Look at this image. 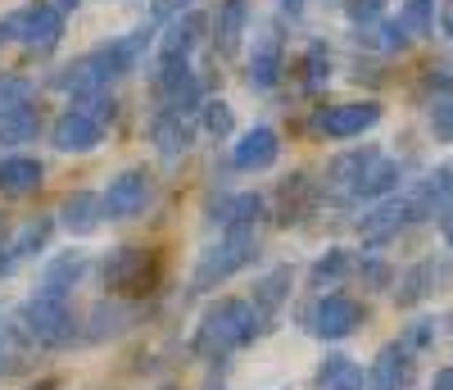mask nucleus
<instances>
[{"mask_svg": "<svg viewBox=\"0 0 453 390\" xmlns=\"http://www.w3.org/2000/svg\"><path fill=\"white\" fill-rule=\"evenodd\" d=\"M258 332H263V318H258V308L250 300H218L200 318V332H196L191 349L200 359H222V355H232V349L250 345Z\"/></svg>", "mask_w": 453, "mask_h": 390, "instance_id": "1", "label": "nucleus"}, {"mask_svg": "<svg viewBox=\"0 0 453 390\" xmlns=\"http://www.w3.org/2000/svg\"><path fill=\"white\" fill-rule=\"evenodd\" d=\"M100 277L109 286V295H150L159 291L164 282V254L159 250H145V246H119L104 263H100Z\"/></svg>", "mask_w": 453, "mask_h": 390, "instance_id": "2", "label": "nucleus"}, {"mask_svg": "<svg viewBox=\"0 0 453 390\" xmlns=\"http://www.w3.org/2000/svg\"><path fill=\"white\" fill-rule=\"evenodd\" d=\"M254 254H258V231H254V227H226L222 241L209 246V250L200 254V263H196V277H191L196 291L222 286L226 277H236L245 263H254Z\"/></svg>", "mask_w": 453, "mask_h": 390, "instance_id": "3", "label": "nucleus"}, {"mask_svg": "<svg viewBox=\"0 0 453 390\" xmlns=\"http://www.w3.org/2000/svg\"><path fill=\"white\" fill-rule=\"evenodd\" d=\"M19 323L27 332L32 345H46V349H64L78 340V318H73V300L59 295H42L36 291L23 308H19Z\"/></svg>", "mask_w": 453, "mask_h": 390, "instance_id": "4", "label": "nucleus"}, {"mask_svg": "<svg viewBox=\"0 0 453 390\" xmlns=\"http://www.w3.org/2000/svg\"><path fill=\"white\" fill-rule=\"evenodd\" d=\"M0 36L36 51V55H46V51L59 46V36H64V14L55 5H23V10L0 19Z\"/></svg>", "mask_w": 453, "mask_h": 390, "instance_id": "5", "label": "nucleus"}, {"mask_svg": "<svg viewBox=\"0 0 453 390\" xmlns=\"http://www.w3.org/2000/svg\"><path fill=\"white\" fill-rule=\"evenodd\" d=\"M358 323H363V304L349 300V295H340V291H322L309 304V314H304V327L318 340H345V336L358 332Z\"/></svg>", "mask_w": 453, "mask_h": 390, "instance_id": "6", "label": "nucleus"}, {"mask_svg": "<svg viewBox=\"0 0 453 390\" xmlns=\"http://www.w3.org/2000/svg\"><path fill=\"white\" fill-rule=\"evenodd\" d=\"M381 123V105L376 100H349V105H331L313 119V136H326V141H349V136H363L367 128Z\"/></svg>", "mask_w": 453, "mask_h": 390, "instance_id": "7", "label": "nucleus"}, {"mask_svg": "<svg viewBox=\"0 0 453 390\" xmlns=\"http://www.w3.org/2000/svg\"><path fill=\"white\" fill-rule=\"evenodd\" d=\"M150 195H155V186H150V173H141V168H127V173H119V177L109 182V191L100 195V200H104V218L123 222V218H136V214H145Z\"/></svg>", "mask_w": 453, "mask_h": 390, "instance_id": "8", "label": "nucleus"}, {"mask_svg": "<svg viewBox=\"0 0 453 390\" xmlns=\"http://www.w3.org/2000/svg\"><path fill=\"white\" fill-rule=\"evenodd\" d=\"M50 141H55V150H64V154H91V150L104 141V123H96L91 113H82L78 105H73V109L59 113V123L50 128Z\"/></svg>", "mask_w": 453, "mask_h": 390, "instance_id": "9", "label": "nucleus"}, {"mask_svg": "<svg viewBox=\"0 0 453 390\" xmlns=\"http://www.w3.org/2000/svg\"><path fill=\"white\" fill-rule=\"evenodd\" d=\"M277 77H281V32H277V27H263V32L254 36V55H250L245 82H250L254 91H273Z\"/></svg>", "mask_w": 453, "mask_h": 390, "instance_id": "10", "label": "nucleus"}, {"mask_svg": "<svg viewBox=\"0 0 453 390\" xmlns=\"http://www.w3.org/2000/svg\"><path fill=\"white\" fill-rule=\"evenodd\" d=\"M277 154H281V136L273 128H250L236 150H232V164L241 173H263V168H273L277 164Z\"/></svg>", "mask_w": 453, "mask_h": 390, "instance_id": "11", "label": "nucleus"}, {"mask_svg": "<svg viewBox=\"0 0 453 390\" xmlns=\"http://www.w3.org/2000/svg\"><path fill=\"white\" fill-rule=\"evenodd\" d=\"M209 27V19L200 10H186L177 19H168L164 36H159V64H173V59H186L191 55V46L200 42V32Z\"/></svg>", "mask_w": 453, "mask_h": 390, "instance_id": "12", "label": "nucleus"}, {"mask_svg": "<svg viewBox=\"0 0 453 390\" xmlns=\"http://www.w3.org/2000/svg\"><path fill=\"white\" fill-rule=\"evenodd\" d=\"M412 222V214H408V200H381L372 214H363L358 218V237L367 241V246H386L390 237H399V231Z\"/></svg>", "mask_w": 453, "mask_h": 390, "instance_id": "13", "label": "nucleus"}, {"mask_svg": "<svg viewBox=\"0 0 453 390\" xmlns=\"http://www.w3.org/2000/svg\"><path fill=\"white\" fill-rule=\"evenodd\" d=\"M408 381H412V349H403L395 340L376 355V363L367 372V390H408Z\"/></svg>", "mask_w": 453, "mask_h": 390, "instance_id": "14", "label": "nucleus"}, {"mask_svg": "<svg viewBox=\"0 0 453 390\" xmlns=\"http://www.w3.org/2000/svg\"><path fill=\"white\" fill-rule=\"evenodd\" d=\"M42 182H46L42 160H27V154L0 160V195H10V200H27V195L42 191Z\"/></svg>", "mask_w": 453, "mask_h": 390, "instance_id": "15", "label": "nucleus"}, {"mask_svg": "<svg viewBox=\"0 0 453 390\" xmlns=\"http://www.w3.org/2000/svg\"><path fill=\"white\" fill-rule=\"evenodd\" d=\"M313 205H318L313 177H309V173H290V177L281 182V191H277V222L290 227V222H299L304 214H313Z\"/></svg>", "mask_w": 453, "mask_h": 390, "instance_id": "16", "label": "nucleus"}, {"mask_svg": "<svg viewBox=\"0 0 453 390\" xmlns=\"http://www.w3.org/2000/svg\"><path fill=\"white\" fill-rule=\"evenodd\" d=\"M32 355V340L19 323V314H0V377H19L27 372V359Z\"/></svg>", "mask_w": 453, "mask_h": 390, "instance_id": "17", "label": "nucleus"}, {"mask_svg": "<svg viewBox=\"0 0 453 390\" xmlns=\"http://www.w3.org/2000/svg\"><path fill=\"white\" fill-rule=\"evenodd\" d=\"M245 27H250V5H245V0H222L218 19H213V46H218L222 59H232L241 51Z\"/></svg>", "mask_w": 453, "mask_h": 390, "instance_id": "18", "label": "nucleus"}, {"mask_svg": "<svg viewBox=\"0 0 453 390\" xmlns=\"http://www.w3.org/2000/svg\"><path fill=\"white\" fill-rule=\"evenodd\" d=\"M376 154H381V150L363 145V150H349V154H340V160H331V168H326V177H322V191L349 195V200H354V186H358V177L367 173V164L376 160Z\"/></svg>", "mask_w": 453, "mask_h": 390, "instance_id": "19", "label": "nucleus"}, {"mask_svg": "<svg viewBox=\"0 0 453 390\" xmlns=\"http://www.w3.org/2000/svg\"><path fill=\"white\" fill-rule=\"evenodd\" d=\"M82 272H87V254L82 250H68V254H59V259H50L46 263V272H42V295H59V300H73V286L82 282Z\"/></svg>", "mask_w": 453, "mask_h": 390, "instance_id": "20", "label": "nucleus"}, {"mask_svg": "<svg viewBox=\"0 0 453 390\" xmlns=\"http://www.w3.org/2000/svg\"><path fill=\"white\" fill-rule=\"evenodd\" d=\"M59 222L73 231V237H91V231L104 222V200L91 195V191H73L59 205Z\"/></svg>", "mask_w": 453, "mask_h": 390, "instance_id": "21", "label": "nucleus"}, {"mask_svg": "<svg viewBox=\"0 0 453 390\" xmlns=\"http://www.w3.org/2000/svg\"><path fill=\"white\" fill-rule=\"evenodd\" d=\"M150 141L164 160H177V154L191 150V123L181 119V113H155V123H150Z\"/></svg>", "mask_w": 453, "mask_h": 390, "instance_id": "22", "label": "nucleus"}, {"mask_svg": "<svg viewBox=\"0 0 453 390\" xmlns=\"http://www.w3.org/2000/svg\"><path fill=\"white\" fill-rule=\"evenodd\" d=\"M399 177H403V168L395 160H386V154H376V160L367 164V173L358 177V186H354V200H386V195L399 186Z\"/></svg>", "mask_w": 453, "mask_h": 390, "instance_id": "23", "label": "nucleus"}, {"mask_svg": "<svg viewBox=\"0 0 453 390\" xmlns=\"http://www.w3.org/2000/svg\"><path fill=\"white\" fill-rule=\"evenodd\" d=\"M136 318V308L132 304H119V300H100L91 308V327H87V340H109V336H119L127 332Z\"/></svg>", "mask_w": 453, "mask_h": 390, "instance_id": "24", "label": "nucleus"}, {"mask_svg": "<svg viewBox=\"0 0 453 390\" xmlns=\"http://www.w3.org/2000/svg\"><path fill=\"white\" fill-rule=\"evenodd\" d=\"M363 386H367V377H363V368L354 359H345V355H326L322 359L318 390H363Z\"/></svg>", "mask_w": 453, "mask_h": 390, "instance_id": "25", "label": "nucleus"}, {"mask_svg": "<svg viewBox=\"0 0 453 390\" xmlns=\"http://www.w3.org/2000/svg\"><path fill=\"white\" fill-rule=\"evenodd\" d=\"M258 214H263V195L254 191H241V195H226V200L213 209V218L226 227H258Z\"/></svg>", "mask_w": 453, "mask_h": 390, "instance_id": "26", "label": "nucleus"}, {"mask_svg": "<svg viewBox=\"0 0 453 390\" xmlns=\"http://www.w3.org/2000/svg\"><path fill=\"white\" fill-rule=\"evenodd\" d=\"M431 291H435V263H431V259H422V263H412V268L403 272V277H399L395 300H399V308H412V304H422Z\"/></svg>", "mask_w": 453, "mask_h": 390, "instance_id": "27", "label": "nucleus"}, {"mask_svg": "<svg viewBox=\"0 0 453 390\" xmlns=\"http://www.w3.org/2000/svg\"><path fill=\"white\" fill-rule=\"evenodd\" d=\"M286 295H290V268H273L268 277H263L258 286H254V308H258V318H273L277 308L286 304Z\"/></svg>", "mask_w": 453, "mask_h": 390, "instance_id": "28", "label": "nucleus"}, {"mask_svg": "<svg viewBox=\"0 0 453 390\" xmlns=\"http://www.w3.org/2000/svg\"><path fill=\"white\" fill-rule=\"evenodd\" d=\"M42 132V113L32 105L27 109H5L0 113V145H23V141H36Z\"/></svg>", "mask_w": 453, "mask_h": 390, "instance_id": "29", "label": "nucleus"}, {"mask_svg": "<svg viewBox=\"0 0 453 390\" xmlns=\"http://www.w3.org/2000/svg\"><path fill=\"white\" fill-rule=\"evenodd\" d=\"M345 272H354L349 250H326V259H318V263H313V272H309V286H318V291L340 286V282H345Z\"/></svg>", "mask_w": 453, "mask_h": 390, "instance_id": "30", "label": "nucleus"}, {"mask_svg": "<svg viewBox=\"0 0 453 390\" xmlns=\"http://www.w3.org/2000/svg\"><path fill=\"white\" fill-rule=\"evenodd\" d=\"M358 36H363L367 46H376V51H386V55H395V51H403V46H408V36H403L399 19H376V23L358 27Z\"/></svg>", "mask_w": 453, "mask_h": 390, "instance_id": "31", "label": "nucleus"}, {"mask_svg": "<svg viewBox=\"0 0 453 390\" xmlns=\"http://www.w3.org/2000/svg\"><path fill=\"white\" fill-rule=\"evenodd\" d=\"M431 10H435V0H403V10H399L403 36H431V32H435Z\"/></svg>", "mask_w": 453, "mask_h": 390, "instance_id": "32", "label": "nucleus"}, {"mask_svg": "<svg viewBox=\"0 0 453 390\" xmlns=\"http://www.w3.org/2000/svg\"><path fill=\"white\" fill-rule=\"evenodd\" d=\"M32 96H36V82H32V77L0 73V113H5V109H27Z\"/></svg>", "mask_w": 453, "mask_h": 390, "instance_id": "33", "label": "nucleus"}, {"mask_svg": "<svg viewBox=\"0 0 453 390\" xmlns=\"http://www.w3.org/2000/svg\"><path fill=\"white\" fill-rule=\"evenodd\" d=\"M326 77H331L326 46H322V42H313V46H309V55H304V91H309V96H318V91L326 87Z\"/></svg>", "mask_w": 453, "mask_h": 390, "instance_id": "34", "label": "nucleus"}, {"mask_svg": "<svg viewBox=\"0 0 453 390\" xmlns=\"http://www.w3.org/2000/svg\"><path fill=\"white\" fill-rule=\"evenodd\" d=\"M426 109H431V128H435V136H440V141H453V91L431 96Z\"/></svg>", "mask_w": 453, "mask_h": 390, "instance_id": "35", "label": "nucleus"}, {"mask_svg": "<svg viewBox=\"0 0 453 390\" xmlns=\"http://www.w3.org/2000/svg\"><path fill=\"white\" fill-rule=\"evenodd\" d=\"M46 237H50V218H36V222H27V227L19 231V237L10 241V246H14V259H27L32 250H42V246H46Z\"/></svg>", "mask_w": 453, "mask_h": 390, "instance_id": "36", "label": "nucleus"}, {"mask_svg": "<svg viewBox=\"0 0 453 390\" xmlns=\"http://www.w3.org/2000/svg\"><path fill=\"white\" fill-rule=\"evenodd\" d=\"M204 128L213 132V136H226L236 128V119H232V105L226 100H204Z\"/></svg>", "mask_w": 453, "mask_h": 390, "instance_id": "37", "label": "nucleus"}, {"mask_svg": "<svg viewBox=\"0 0 453 390\" xmlns=\"http://www.w3.org/2000/svg\"><path fill=\"white\" fill-rule=\"evenodd\" d=\"M354 272L367 286H390V263H381V259H363V263H354Z\"/></svg>", "mask_w": 453, "mask_h": 390, "instance_id": "38", "label": "nucleus"}, {"mask_svg": "<svg viewBox=\"0 0 453 390\" xmlns=\"http://www.w3.org/2000/svg\"><path fill=\"white\" fill-rule=\"evenodd\" d=\"M431 340H435V323L422 318V323H412V327H408V336H403L399 345H403V349H426Z\"/></svg>", "mask_w": 453, "mask_h": 390, "instance_id": "39", "label": "nucleus"}, {"mask_svg": "<svg viewBox=\"0 0 453 390\" xmlns=\"http://www.w3.org/2000/svg\"><path fill=\"white\" fill-rule=\"evenodd\" d=\"M381 5H386V0H349V19H354L358 27H367V23L381 19Z\"/></svg>", "mask_w": 453, "mask_h": 390, "instance_id": "40", "label": "nucleus"}, {"mask_svg": "<svg viewBox=\"0 0 453 390\" xmlns=\"http://www.w3.org/2000/svg\"><path fill=\"white\" fill-rule=\"evenodd\" d=\"M431 390H453V368H440V372L431 377Z\"/></svg>", "mask_w": 453, "mask_h": 390, "instance_id": "41", "label": "nucleus"}, {"mask_svg": "<svg viewBox=\"0 0 453 390\" xmlns=\"http://www.w3.org/2000/svg\"><path fill=\"white\" fill-rule=\"evenodd\" d=\"M440 27H444V36L453 42V0H444V10H440Z\"/></svg>", "mask_w": 453, "mask_h": 390, "instance_id": "42", "label": "nucleus"}, {"mask_svg": "<svg viewBox=\"0 0 453 390\" xmlns=\"http://www.w3.org/2000/svg\"><path fill=\"white\" fill-rule=\"evenodd\" d=\"M440 227H444V241H449V250H453V209H444V218H440Z\"/></svg>", "mask_w": 453, "mask_h": 390, "instance_id": "43", "label": "nucleus"}, {"mask_svg": "<svg viewBox=\"0 0 453 390\" xmlns=\"http://www.w3.org/2000/svg\"><path fill=\"white\" fill-rule=\"evenodd\" d=\"M281 10L286 14H299V10H304V0H281Z\"/></svg>", "mask_w": 453, "mask_h": 390, "instance_id": "44", "label": "nucleus"}, {"mask_svg": "<svg viewBox=\"0 0 453 390\" xmlns=\"http://www.w3.org/2000/svg\"><path fill=\"white\" fill-rule=\"evenodd\" d=\"M159 390H177V386H159Z\"/></svg>", "mask_w": 453, "mask_h": 390, "instance_id": "45", "label": "nucleus"}]
</instances>
